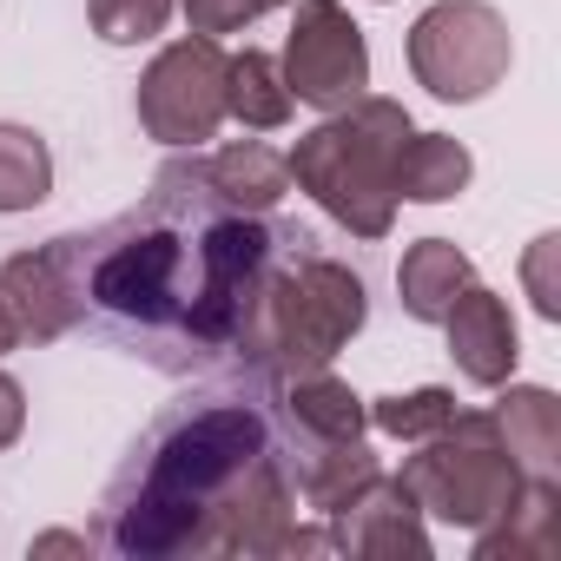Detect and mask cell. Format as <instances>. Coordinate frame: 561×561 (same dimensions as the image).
Masks as SVG:
<instances>
[{
    "instance_id": "cell-1",
    "label": "cell",
    "mask_w": 561,
    "mask_h": 561,
    "mask_svg": "<svg viewBox=\"0 0 561 561\" xmlns=\"http://www.w3.org/2000/svg\"><path fill=\"white\" fill-rule=\"evenodd\" d=\"M277 244L285 231H271L264 211L225 205L205 165H172L146 205L80 238V291L146 364L192 370L231 351L244 357Z\"/></svg>"
},
{
    "instance_id": "cell-2",
    "label": "cell",
    "mask_w": 561,
    "mask_h": 561,
    "mask_svg": "<svg viewBox=\"0 0 561 561\" xmlns=\"http://www.w3.org/2000/svg\"><path fill=\"white\" fill-rule=\"evenodd\" d=\"M285 403L264 383L211 390L146 430L106 495V548L139 561L172 554H311L337 535L298 528Z\"/></svg>"
},
{
    "instance_id": "cell-3",
    "label": "cell",
    "mask_w": 561,
    "mask_h": 561,
    "mask_svg": "<svg viewBox=\"0 0 561 561\" xmlns=\"http://www.w3.org/2000/svg\"><path fill=\"white\" fill-rule=\"evenodd\" d=\"M410 113L397 100H370L357 93L351 106H337L324 126H311L298 139V152L285 159L291 179L357 238H383L397 218V152L410 139Z\"/></svg>"
},
{
    "instance_id": "cell-4",
    "label": "cell",
    "mask_w": 561,
    "mask_h": 561,
    "mask_svg": "<svg viewBox=\"0 0 561 561\" xmlns=\"http://www.w3.org/2000/svg\"><path fill=\"white\" fill-rule=\"evenodd\" d=\"M364 318H370V298L351 264L337 257H298L285 271L271 264L244 357L264 377H305V370H324L364 331Z\"/></svg>"
},
{
    "instance_id": "cell-5",
    "label": "cell",
    "mask_w": 561,
    "mask_h": 561,
    "mask_svg": "<svg viewBox=\"0 0 561 561\" xmlns=\"http://www.w3.org/2000/svg\"><path fill=\"white\" fill-rule=\"evenodd\" d=\"M397 482L423 515L449 528H489L522 495V469L502 449L495 410H456L436 436H423V456H410Z\"/></svg>"
},
{
    "instance_id": "cell-6",
    "label": "cell",
    "mask_w": 561,
    "mask_h": 561,
    "mask_svg": "<svg viewBox=\"0 0 561 561\" xmlns=\"http://www.w3.org/2000/svg\"><path fill=\"white\" fill-rule=\"evenodd\" d=\"M508 60V21L489 0H436L410 27V73L436 100H482L489 87H502Z\"/></svg>"
},
{
    "instance_id": "cell-7",
    "label": "cell",
    "mask_w": 561,
    "mask_h": 561,
    "mask_svg": "<svg viewBox=\"0 0 561 561\" xmlns=\"http://www.w3.org/2000/svg\"><path fill=\"white\" fill-rule=\"evenodd\" d=\"M139 126L159 146H205L225 126V54H218V41H205V34L172 41L146 67V80H139Z\"/></svg>"
},
{
    "instance_id": "cell-8",
    "label": "cell",
    "mask_w": 561,
    "mask_h": 561,
    "mask_svg": "<svg viewBox=\"0 0 561 561\" xmlns=\"http://www.w3.org/2000/svg\"><path fill=\"white\" fill-rule=\"evenodd\" d=\"M277 73H285L291 100H305L318 113H337L370 87V47H364V27L344 14V0H298Z\"/></svg>"
},
{
    "instance_id": "cell-9",
    "label": "cell",
    "mask_w": 561,
    "mask_h": 561,
    "mask_svg": "<svg viewBox=\"0 0 561 561\" xmlns=\"http://www.w3.org/2000/svg\"><path fill=\"white\" fill-rule=\"evenodd\" d=\"M0 305H8L14 331L34 344L67 337L87 318V291H80V238H54L41 251H21L0 264Z\"/></svg>"
},
{
    "instance_id": "cell-10",
    "label": "cell",
    "mask_w": 561,
    "mask_h": 561,
    "mask_svg": "<svg viewBox=\"0 0 561 561\" xmlns=\"http://www.w3.org/2000/svg\"><path fill=\"white\" fill-rule=\"evenodd\" d=\"M337 528V548L344 554H377V561H390V554H410V561H423L430 554V535H423V508L410 502V489L397 482V476H370L337 515H331Z\"/></svg>"
},
{
    "instance_id": "cell-11",
    "label": "cell",
    "mask_w": 561,
    "mask_h": 561,
    "mask_svg": "<svg viewBox=\"0 0 561 561\" xmlns=\"http://www.w3.org/2000/svg\"><path fill=\"white\" fill-rule=\"evenodd\" d=\"M443 331H449V357H456V370L469 383L495 390V383L515 377V357H522L515 318H508V305L489 285H476V277H469V285L456 291V305L443 311Z\"/></svg>"
},
{
    "instance_id": "cell-12",
    "label": "cell",
    "mask_w": 561,
    "mask_h": 561,
    "mask_svg": "<svg viewBox=\"0 0 561 561\" xmlns=\"http://www.w3.org/2000/svg\"><path fill=\"white\" fill-rule=\"evenodd\" d=\"M502 449L515 456L522 482H561V403L541 383H522L495 403Z\"/></svg>"
},
{
    "instance_id": "cell-13",
    "label": "cell",
    "mask_w": 561,
    "mask_h": 561,
    "mask_svg": "<svg viewBox=\"0 0 561 561\" xmlns=\"http://www.w3.org/2000/svg\"><path fill=\"white\" fill-rule=\"evenodd\" d=\"M522 561V554H535V561H548V554H561V489L554 482H522V495L489 522V528H476V561Z\"/></svg>"
},
{
    "instance_id": "cell-14",
    "label": "cell",
    "mask_w": 561,
    "mask_h": 561,
    "mask_svg": "<svg viewBox=\"0 0 561 561\" xmlns=\"http://www.w3.org/2000/svg\"><path fill=\"white\" fill-rule=\"evenodd\" d=\"M277 403H285V416H291V430L305 443H351V436H364V397L351 383L324 377V370L291 377Z\"/></svg>"
},
{
    "instance_id": "cell-15",
    "label": "cell",
    "mask_w": 561,
    "mask_h": 561,
    "mask_svg": "<svg viewBox=\"0 0 561 561\" xmlns=\"http://www.w3.org/2000/svg\"><path fill=\"white\" fill-rule=\"evenodd\" d=\"M198 165H205V185H211L225 205H238V211H271L277 198L291 192V165L277 159L271 146H257V139L225 146V152H211V159H198Z\"/></svg>"
},
{
    "instance_id": "cell-16",
    "label": "cell",
    "mask_w": 561,
    "mask_h": 561,
    "mask_svg": "<svg viewBox=\"0 0 561 561\" xmlns=\"http://www.w3.org/2000/svg\"><path fill=\"white\" fill-rule=\"evenodd\" d=\"M469 285V257L449 244V238H423L403 251L397 264V291H403V311L416 324H443V311L456 305V291Z\"/></svg>"
},
{
    "instance_id": "cell-17",
    "label": "cell",
    "mask_w": 561,
    "mask_h": 561,
    "mask_svg": "<svg viewBox=\"0 0 561 561\" xmlns=\"http://www.w3.org/2000/svg\"><path fill=\"white\" fill-rule=\"evenodd\" d=\"M476 159L462 139L449 133H410L403 152H397V198H416V205H443L469 185Z\"/></svg>"
},
{
    "instance_id": "cell-18",
    "label": "cell",
    "mask_w": 561,
    "mask_h": 561,
    "mask_svg": "<svg viewBox=\"0 0 561 561\" xmlns=\"http://www.w3.org/2000/svg\"><path fill=\"white\" fill-rule=\"evenodd\" d=\"M291 87H285V73H277V60L271 54H257V47H244L238 60H225V113L238 119V126H251V133H277L291 119Z\"/></svg>"
},
{
    "instance_id": "cell-19",
    "label": "cell",
    "mask_w": 561,
    "mask_h": 561,
    "mask_svg": "<svg viewBox=\"0 0 561 561\" xmlns=\"http://www.w3.org/2000/svg\"><path fill=\"white\" fill-rule=\"evenodd\" d=\"M54 192V152L27 126H0V211H34Z\"/></svg>"
},
{
    "instance_id": "cell-20",
    "label": "cell",
    "mask_w": 561,
    "mask_h": 561,
    "mask_svg": "<svg viewBox=\"0 0 561 561\" xmlns=\"http://www.w3.org/2000/svg\"><path fill=\"white\" fill-rule=\"evenodd\" d=\"M364 416H370L383 436L423 443V436H436V430L456 416V397H449V390H436V383H423V390H403V397H377Z\"/></svg>"
},
{
    "instance_id": "cell-21",
    "label": "cell",
    "mask_w": 561,
    "mask_h": 561,
    "mask_svg": "<svg viewBox=\"0 0 561 561\" xmlns=\"http://www.w3.org/2000/svg\"><path fill=\"white\" fill-rule=\"evenodd\" d=\"M87 14H93V34H100V41H113V47H139V41L165 34L172 0H87Z\"/></svg>"
},
{
    "instance_id": "cell-22",
    "label": "cell",
    "mask_w": 561,
    "mask_h": 561,
    "mask_svg": "<svg viewBox=\"0 0 561 561\" xmlns=\"http://www.w3.org/2000/svg\"><path fill=\"white\" fill-rule=\"evenodd\" d=\"M179 8H185L192 34L218 41V34H238V27H251V21H257V14H271V8H285V0H179Z\"/></svg>"
},
{
    "instance_id": "cell-23",
    "label": "cell",
    "mask_w": 561,
    "mask_h": 561,
    "mask_svg": "<svg viewBox=\"0 0 561 561\" xmlns=\"http://www.w3.org/2000/svg\"><path fill=\"white\" fill-rule=\"evenodd\" d=\"M554 257H561V238H554V231H541V238L528 244V257H522L528 298H535V311H541V318H561V285H554Z\"/></svg>"
},
{
    "instance_id": "cell-24",
    "label": "cell",
    "mask_w": 561,
    "mask_h": 561,
    "mask_svg": "<svg viewBox=\"0 0 561 561\" xmlns=\"http://www.w3.org/2000/svg\"><path fill=\"white\" fill-rule=\"evenodd\" d=\"M21 423H27V403H21V383L0 370V449L21 443Z\"/></svg>"
},
{
    "instance_id": "cell-25",
    "label": "cell",
    "mask_w": 561,
    "mask_h": 561,
    "mask_svg": "<svg viewBox=\"0 0 561 561\" xmlns=\"http://www.w3.org/2000/svg\"><path fill=\"white\" fill-rule=\"evenodd\" d=\"M87 548H93L87 535H41L34 541V554H87Z\"/></svg>"
},
{
    "instance_id": "cell-26",
    "label": "cell",
    "mask_w": 561,
    "mask_h": 561,
    "mask_svg": "<svg viewBox=\"0 0 561 561\" xmlns=\"http://www.w3.org/2000/svg\"><path fill=\"white\" fill-rule=\"evenodd\" d=\"M21 344V331H14V318H8V305H0V351H14Z\"/></svg>"
}]
</instances>
